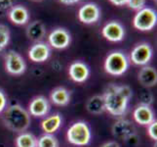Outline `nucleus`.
Masks as SVG:
<instances>
[{
    "mask_svg": "<svg viewBox=\"0 0 157 147\" xmlns=\"http://www.w3.org/2000/svg\"><path fill=\"white\" fill-rule=\"evenodd\" d=\"M5 60V70L10 75L21 76L26 70V64L25 59L21 57L18 52L14 50H10L6 53L4 57Z\"/></svg>",
    "mask_w": 157,
    "mask_h": 147,
    "instance_id": "nucleus-6",
    "label": "nucleus"
},
{
    "mask_svg": "<svg viewBox=\"0 0 157 147\" xmlns=\"http://www.w3.org/2000/svg\"><path fill=\"white\" fill-rule=\"evenodd\" d=\"M49 44L55 49H64L67 48L71 41V36L69 32L63 28L55 29L48 36Z\"/></svg>",
    "mask_w": 157,
    "mask_h": 147,
    "instance_id": "nucleus-11",
    "label": "nucleus"
},
{
    "mask_svg": "<svg viewBox=\"0 0 157 147\" xmlns=\"http://www.w3.org/2000/svg\"><path fill=\"white\" fill-rule=\"evenodd\" d=\"M10 30L7 26L0 24V52L7 47L10 41Z\"/></svg>",
    "mask_w": 157,
    "mask_h": 147,
    "instance_id": "nucleus-24",
    "label": "nucleus"
},
{
    "mask_svg": "<svg viewBox=\"0 0 157 147\" xmlns=\"http://www.w3.org/2000/svg\"><path fill=\"white\" fill-rule=\"evenodd\" d=\"M105 71L111 76H121L129 68V60L121 51H113L106 56L105 60Z\"/></svg>",
    "mask_w": 157,
    "mask_h": 147,
    "instance_id": "nucleus-4",
    "label": "nucleus"
},
{
    "mask_svg": "<svg viewBox=\"0 0 157 147\" xmlns=\"http://www.w3.org/2000/svg\"><path fill=\"white\" fill-rule=\"evenodd\" d=\"M155 1H156V0H155Z\"/></svg>",
    "mask_w": 157,
    "mask_h": 147,
    "instance_id": "nucleus-35",
    "label": "nucleus"
},
{
    "mask_svg": "<svg viewBox=\"0 0 157 147\" xmlns=\"http://www.w3.org/2000/svg\"><path fill=\"white\" fill-rule=\"evenodd\" d=\"M111 133L115 138L123 141H125L131 135L137 133L136 128H135L133 123L125 119H119L118 121L113 124L111 128Z\"/></svg>",
    "mask_w": 157,
    "mask_h": 147,
    "instance_id": "nucleus-8",
    "label": "nucleus"
},
{
    "mask_svg": "<svg viewBox=\"0 0 157 147\" xmlns=\"http://www.w3.org/2000/svg\"><path fill=\"white\" fill-rule=\"evenodd\" d=\"M50 99L52 103L58 106H67L70 102V93L64 88H57L53 89L50 94Z\"/></svg>",
    "mask_w": 157,
    "mask_h": 147,
    "instance_id": "nucleus-20",
    "label": "nucleus"
},
{
    "mask_svg": "<svg viewBox=\"0 0 157 147\" xmlns=\"http://www.w3.org/2000/svg\"><path fill=\"white\" fill-rule=\"evenodd\" d=\"M46 35V28L41 21H34L26 28V35L34 42H40Z\"/></svg>",
    "mask_w": 157,
    "mask_h": 147,
    "instance_id": "nucleus-19",
    "label": "nucleus"
},
{
    "mask_svg": "<svg viewBox=\"0 0 157 147\" xmlns=\"http://www.w3.org/2000/svg\"><path fill=\"white\" fill-rule=\"evenodd\" d=\"M51 50L48 44L44 42H36L29 50V58L32 62L42 63L50 57Z\"/></svg>",
    "mask_w": 157,
    "mask_h": 147,
    "instance_id": "nucleus-14",
    "label": "nucleus"
},
{
    "mask_svg": "<svg viewBox=\"0 0 157 147\" xmlns=\"http://www.w3.org/2000/svg\"><path fill=\"white\" fill-rule=\"evenodd\" d=\"M86 109L87 111L94 115H100L105 111V100L102 95H94L86 103Z\"/></svg>",
    "mask_w": 157,
    "mask_h": 147,
    "instance_id": "nucleus-21",
    "label": "nucleus"
},
{
    "mask_svg": "<svg viewBox=\"0 0 157 147\" xmlns=\"http://www.w3.org/2000/svg\"><path fill=\"white\" fill-rule=\"evenodd\" d=\"M125 142H126V144L129 147H136L139 144V137H138V134L135 133V134L131 135V137H128L125 140Z\"/></svg>",
    "mask_w": 157,
    "mask_h": 147,
    "instance_id": "nucleus-29",
    "label": "nucleus"
},
{
    "mask_svg": "<svg viewBox=\"0 0 157 147\" xmlns=\"http://www.w3.org/2000/svg\"><path fill=\"white\" fill-rule=\"evenodd\" d=\"M101 34L108 41L118 42L121 41L125 36V29L121 23L117 21H111L102 28Z\"/></svg>",
    "mask_w": 157,
    "mask_h": 147,
    "instance_id": "nucleus-10",
    "label": "nucleus"
},
{
    "mask_svg": "<svg viewBox=\"0 0 157 147\" xmlns=\"http://www.w3.org/2000/svg\"><path fill=\"white\" fill-rule=\"evenodd\" d=\"M15 143L17 147H37V138L30 133H21Z\"/></svg>",
    "mask_w": 157,
    "mask_h": 147,
    "instance_id": "nucleus-22",
    "label": "nucleus"
},
{
    "mask_svg": "<svg viewBox=\"0 0 157 147\" xmlns=\"http://www.w3.org/2000/svg\"><path fill=\"white\" fill-rule=\"evenodd\" d=\"M37 147H59V141L53 134H43L37 138Z\"/></svg>",
    "mask_w": 157,
    "mask_h": 147,
    "instance_id": "nucleus-23",
    "label": "nucleus"
},
{
    "mask_svg": "<svg viewBox=\"0 0 157 147\" xmlns=\"http://www.w3.org/2000/svg\"><path fill=\"white\" fill-rule=\"evenodd\" d=\"M67 139L70 144L75 146L88 145L92 139L89 125L83 121L73 123L67 132Z\"/></svg>",
    "mask_w": 157,
    "mask_h": 147,
    "instance_id": "nucleus-3",
    "label": "nucleus"
},
{
    "mask_svg": "<svg viewBox=\"0 0 157 147\" xmlns=\"http://www.w3.org/2000/svg\"><path fill=\"white\" fill-rule=\"evenodd\" d=\"M50 111L49 101L44 96H36L32 99L29 105V115L36 118H42L46 116Z\"/></svg>",
    "mask_w": 157,
    "mask_h": 147,
    "instance_id": "nucleus-12",
    "label": "nucleus"
},
{
    "mask_svg": "<svg viewBox=\"0 0 157 147\" xmlns=\"http://www.w3.org/2000/svg\"><path fill=\"white\" fill-rule=\"evenodd\" d=\"M109 1L112 3L116 5V6H123V5L127 4V1L128 0H109Z\"/></svg>",
    "mask_w": 157,
    "mask_h": 147,
    "instance_id": "nucleus-32",
    "label": "nucleus"
},
{
    "mask_svg": "<svg viewBox=\"0 0 157 147\" xmlns=\"http://www.w3.org/2000/svg\"><path fill=\"white\" fill-rule=\"evenodd\" d=\"M105 107L111 116L121 117L126 113L129 100L132 97V89L128 85L109 84L104 93Z\"/></svg>",
    "mask_w": 157,
    "mask_h": 147,
    "instance_id": "nucleus-1",
    "label": "nucleus"
},
{
    "mask_svg": "<svg viewBox=\"0 0 157 147\" xmlns=\"http://www.w3.org/2000/svg\"><path fill=\"white\" fill-rule=\"evenodd\" d=\"M101 18V9L96 3L90 2L83 5L78 11V19L81 23L90 25L97 23Z\"/></svg>",
    "mask_w": 157,
    "mask_h": 147,
    "instance_id": "nucleus-9",
    "label": "nucleus"
},
{
    "mask_svg": "<svg viewBox=\"0 0 157 147\" xmlns=\"http://www.w3.org/2000/svg\"><path fill=\"white\" fill-rule=\"evenodd\" d=\"M7 106V96L2 90H0V114L3 113Z\"/></svg>",
    "mask_w": 157,
    "mask_h": 147,
    "instance_id": "nucleus-30",
    "label": "nucleus"
},
{
    "mask_svg": "<svg viewBox=\"0 0 157 147\" xmlns=\"http://www.w3.org/2000/svg\"><path fill=\"white\" fill-rule=\"evenodd\" d=\"M133 118L135 122L140 125V126H148L149 124H151L155 120L154 112L150 108V106L142 104H140L134 110Z\"/></svg>",
    "mask_w": 157,
    "mask_h": 147,
    "instance_id": "nucleus-15",
    "label": "nucleus"
},
{
    "mask_svg": "<svg viewBox=\"0 0 157 147\" xmlns=\"http://www.w3.org/2000/svg\"><path fill=\"white\" fill-rule=\"evenodd\" d=\"M34 1H39V0H34Z\"/></svg>",
    "mask_w": 157,
    "mask_h": 147,
    "instance_id": "nucleus-34",
    "label": "nucleus"
},
{
    "mask_svg": "<svg viewBox=\"0 0 157 147\" xmlns=\"http://www.w3.org/2000/svg\"><path fill=\"white\" fill-rule=\"evenodd\" d=\"M59 2H62L63 4H66V5H71V4H75V3H78L81 0H59Z\"/></svg>",
    "mask_w": 157,
    "mask_h": 147,
    "instance_id": "nucleus-33",
    "label": "nucleus"
},
{
    "mask_svg": "<svg viewBox=\"0 0 157 147\" xmlns=\"http://www.w3.org/2000/svg\"><path fill=\"white\" fill-rule=\"evenodd\" d=\"M30 115L19 104H13L3 112V123L14 133H25L30 126Z\"/></svg>",
    "mask_w": 157,
    "mask_h": 147,
    "instance_id": "nucleus-2",
    "label": "nucleus"
},
{
    "mask_svg": "<svg viewBox=\"0 0 157 147\" xmlns=\"http://www.w3.org/2000/svg\"><path fill=\"white\" fill-rule=\"evenodd\" d=\"M100 147H120V145L116 141H107V142L101 144Z\"/></svg>",
    "mask_w": 157,
    "mask_h": 147,
    "instance_id": "nucleus-31",
    "label": "nucleus"
},
{
    "mask_svg": "<svg viewBox=\"0 0 157 147\" xmlns=\"http://www.w3.org/2000/svg\"><path fill=\"white\" fill-rule=\"evenodd\" d=\"M8 18L12 23L23 26L25 25L29 20V12L23 5H14V6L9 10Z\"/></svg>",
    "mask_w": 157,
    "mask_h": 147,
    "instance_id": "nucleus-16",
    "label": "nucleus"
},
{
    "mask_svg": "<svg viewBox=\"0 0 157 147\" xmlns=\"http://www.w3.org/2000/svg\"><path fill=\"white\" fill-rule=\"evenodd\" d=\"M147 134L148 137L156 141L157 139V122L156 120H154V121L149 124L147 126Z\"/></svg>",
    "mask_w": 157,
    "mask_h": 147,
    "instance_id": "nucleus-28",
    "label": "nucleus"
},
{
    "mask_svg": "<svg viewBox=\"0 0 157 147\" xmlns=\"http://www.w3.org/2000/svg\"><path fill=\"white\" fill-rule=\"evenodd\" d=\"M69 77L75 83L82 84L88 80L90 76V69L85 63L81 61L73 62L68 69Z\"/></svg>",
    "mask_w": 157,
    "mask_h": 147,
    "instance_id": "nucleus-13",
    "label": "nucleus"
},
{
    "mask_svg": "<svg viewBox=\"0 0 157 147\" xmlns=\"http://www.w3.org/2000/svg\"><path fill=\"white\" fill-rule=\"evenodd\" d=\"M157 23L156 11L149 7H144L138 11L133 19V25L140 31H151Z\"/></svg>",
    "mask_w": 157,
    "mask_h": 147,
    "instance_id": "nucleus-5",
    "label": "nucleus"
},
{
    "mask_svg": "<svg viewBox=\"0 0 157 147\" xmlns=\"http://www.w3.org/2000/svg\"><path fill=\"white\" fill-rule=\"evenodd\" d=\"M63 124V118L61 114L56 113L42 120L40 124L42 130L47 134H53L61 128Z\"/></svg>",
    "mask_w": 157,
    "mask_h": 147,
    "instance_id": "nucleus-18",
    "label": "nucleus"
},
{
    "mask_svg": "<svg viewBox=\"0 0 157 147\" xmlns=\"http://www.w3.org/2000/svg\"><path fill=\"white\" fill-rule=\"evenodd\" d=\"M145 1H147V0H128L127 5H128L129 8L139 11V10L143 9L144 7Z\"/></svg>",
    "mask_w": 157,
    "mask_h": 147,
    "instance_id": "nucleus-26",
    "label": "nucleus"
},
{
    "mask_svg": "<svg viewBox=\"0 0 157 147\" xmlns=\"http://www.w3.org/2000/svg\"><path fill=\"white\" fill-rule=\"evenodd\" d=\"M15 5V0H0V17L8 14L9 10Z\"/></svg>",
    "mask_w": 157,
    "mask_h": 147,
    "instance_id": "nucleus-25",
    "label": "nucleus"
},
{
    "mask_svg": "<svg viewBox=\"0 0 157 147\" xmlns=\"http://www.w3.org/2000/svg\"><path fill=\"white\" fill-rule=\"evenodd\" d=\"M140 104L142 105H147L150 106V104L153 101V96L150 92H142L140 95Z\"/></svg>",
    "mask_w": 157,
    "mask_h": 147,
    "instance_id": "nucleus-27",
    "label": "nucleus"
},
{
    "mask_svg": "<svg viewBox=\"0 0 157 147\" xmlns=\"http://www.w3.org/2000/svg\"><path fill=\"white\" fill-rule=\"evenodd\" d=\"M152 48L147 42H143L137 44L133 48L131 52V61L133 64L138 66H147V64L152 58Z\"/></svg>",
    "mask_w": 157,
    "mask_h": 147,
    "instance_id": "nucleus-7",
    "label": "nucleus"
},
{
    "mask_svg": "<svg viewBox=\"0 0 157 147\" xmlns=\"http://www.w3.org/2000/svg\"><path fill=\"white\" fill-rule=\"evenodd\" d=\"M140 84L144 88H152L157 84V72L150 66H144L138 74Z\"/></svg>",
    "mask_w": 157,
    "mask_h": 147,
    "instance_id": "nucleus-17",
    "label": "nucleus"
}]
</instances>
